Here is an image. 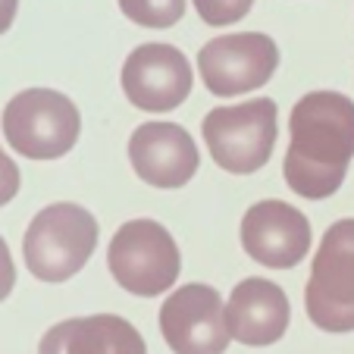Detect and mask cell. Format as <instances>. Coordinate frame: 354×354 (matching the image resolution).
<instances>
[{
    "instance_id": "cell-6",
    "label": "cell",
    "mask_w": 354,
    "mask_h": 354,
    "mask_svg": "<svg viewBox=\"0 0 354 354\" xmlns=\"http://www.w3.org/2000/svg\"><path fill=\"white\" fill-rule=\"evenodd\" d=\"M304 310L323 333H354V220L326 229L304 288Z\"/></svg>"
},
{
    "instance_id": "cell-4",
    "label": "cell",
    "mask_w": 354,
    "mask_h": 354,
    "mask_svg": "<svg viewBox=\"0 0 354 354\" xmlns=\"http://www.w3.org/2000/svg\"><path fill=\"white\" fill-rule=\"evenodd\" d=\"M82 116L75 100L54 88H28L3 107V138L28 160H57L79 141Z\"/></svg>"
},
{
    "instance_id": "cell-7",
    "label": "cell",
    "mask_w": 354,
    "mask_h": 354,
    "mask_svg": "<svg viewBox=\"0 0 354 354\" xmlns=\"http://www.w3.org/2000/svg\"><path fill=\"white\" fill-rule=\"evenodd\" d=\"M279 69V47L263 32H229L198 50V73L214 97H239L263 88Z\"/></svg>"
},
{
    "instance_id": "cell-8",
    "label": "cell",
    "mask_w": 354,
    "mask_h": 354,
    "mask_svg": "<svg viewBox=\"0 0 354 354\" xmlns=\"http://www.w3.org/2000/svg\"><path fill=\"white\" fill-rule=\"evenodd\" d=\"M122 91L147 113H169L192 94V63L173 44H138L122 63Z\"/></svg>"
},
{
    "instance_id": "cell-15",
    "label": "cell",
    "mask_w": 354,
    "mask_h": 354,
    "mask_svg": "<svg viewBox=\"0 0 354 354\" xmlns=\"http://www.w3.org/2000/svg\"><path fill=\"white\" fill-rule=\"evenodd\" d=\"M192 3L198 10V16L204 19V26H214V28L235 26L254 7V0H192Z\"/></svg>"
},
{
    "instance_id": "cell-12",
    "label": "cell",
    "mask_w": 354,
    "mask_h": 354,
    "mask_svg": "<svg viewBox=\"0 0 354 354\" xmlns=\"http://www.w3.org/2000/svg\"><path fill=\"white\" fill-rule=\"evenodd\" d=\"M223 320L229 339L248 348H270L286 335L292 320L288 295L261 276L241 279L229 295V304H223Z\"/></svg>"
},
{
    "instance_id": "cell-11",
    "label": "cell",
    "mask_w": 354,
    "mask_h": 354,
    "mask_svg": "<svg viewBox=\"0 0 354 354\" xmlns=\"http://www.w3.org/2000/svg\"><path fill=\"white\" fill-rule=\"evenodd\" d=\"M129 160L154 188H182L201 167L194 138L176 122H141L129 138Z\"/></svg>"
},
{
    "instance_id": "cell-13",
    "label": "cell",
    "mask_w": 354,
    "mask_h": 354,
    "mask_svg": "<svg viewBox=\"0 0 354 354\" xmlns=\"http://www.w3.org/2000/svg\"><path fill=\"white\" fill-rule=\"evenodd\" d=\"M38 354H147V345L129 320L116 314H91L50 326Z\"/></svg>"
},
{
    "instance_id": "cell-10",
    "label": "cell",
    "mask_w": 354,
    "mask_h": 354,
    "mask_svg": "<svg viewBox=\"0 0 354 354\" xmlns=\"http://www.w3.org/2000/svg\"><path fill=\"white\" fill-rule=\"evenodd\" d=\"M310 223L286 201H257L241 216V248L270 270H292L310 251Z\"/></svg>"
},
{
    "instance_id": "cell-9",
    "label": "cell",
    "mask_w": 354,
    "mask_h": 354,
    "mask_svg": "<svg viewBox=\"0 0 354 354\" xmlns=\"http://www.w3.org/2000/svg\"><path fill=\"white\" fill-rule=\"evenodd\" d=\"M160 333L173 354H223L229 348L223 298L214 286H179L160 308Z\"/></svg>"
},
{
    "instance_id": "cell-18",
    "label": "cell",
    "mask_w": 354,
    "mask_h": 354,
    "mask_svg": "<svg viewBox=\"0 0 354 354\" xmlns=\"http://www.w3.org/2000/svg\"><path fill=\"white\" fill-rule=\"evenodd\" d=\"M16 10H19V0H0V35L10 32L16 19Z\"/></svg>"
},
{
    "instance_id": "cell-5",
    "label": "cell",
    "mask_w": 354,
    "mask_h": 354,
    "mask_svg": "<svg viewBox=\"0 0 354 354\" xmlns=\"http://www.w3.org/2000/svg\"><path fill=\"white\" fill-rule=\"evenodd\" d=\"M110 276L138 298H154L176 286L182 254L176 239L157 220H129L116 229L107 248Z\"/></svg>"
},
{
    "instance_id": "cell-16",
    "label": "cell",
    "mask_w": 354,
    "mask_h": 354,
    "mask_svg": "<svg viewBox=\"0 0 354 354\" xmlns=\"http://www.w3.org/2000/svg\"><path fill=\"white\" fill-rule=\"evenodd\" d=\"M19 185H22V173L13 160H10L3 151H0V207L10 204V201L19 194Z\"/></svg>"
},
{
    "instance_id": "cell-1",
    "label": "cell",
    "mask_w": 354,
    "mask_h": 354,
    "mask_svg": "<svg viewBox=\"0 0 354 354\" xmlns=\"http://www.w3.org/2000/svg\"><path fill=\"white\" fill-rule=\"evenodd\" d=\"M282 176L298 198H333L354 160V100L342 91H310L292 107Z\"/></svg>"
},
{
    "instance_id": "cell-14",
    "label": "cell",
    "mask_w": 354,
    "mask_h": 354,
    "mask_svg": "<svg viewBox=\"0 0 354 354\" xmlns=\"http://www.w3.org/2000/svg\"><path fill=\"white\" fill-rule=\"evenodd\" d=\"M120 10L141 28H169L185 16V0H120Z\"/></svg>"
},
{
    "instance_id": "cell-3",
    "label": "cell",
    "mask_w": 354,
    "mask_h": 354,
    "mask_svg": "<svg viewBox=\"0 0 354 354\" xmlns=\"http://www.w3.org/2000/svg\"><path fill=\"white\" fill-rule=\"evenodd\" d=\"M279 107L270 97L245 100L232 107H214L204 116V145L220 169L232 176H251L263 169L276 147Z\"/></svg>"
},
{
    "instance_id": "cell-17",
    "label": "cell",
    "mask_w": 354,
    "mask_h": 354,
    "mask_svg": "<svg viewBox=\"0 0 354 354\" xmlns=\"http://www.w3.org/2000/svg\"><path fill=\"white\" fill-rule=\"evenodd\" d=\"M13 286H16V267H13V257H10L7 241L0 239V301L10 298Z\"/></svg>"
},
{
    "instance_id": "cell-2",
    "label": "cell",
    "mask_w": 354,
    "mask_h": 354,
    "mask_svg": "<svg viewBox=\"0 0 354 354\" xmlns=\"http://www.w3.org/2000/svg\"><path fill=\"white\" fill-rule=\"evenodd\" d=\"M97 220L79 204H50L38 210L22 239V257L35 279L66 282L91 261Z\"/></svg>"
}]
</instances>
